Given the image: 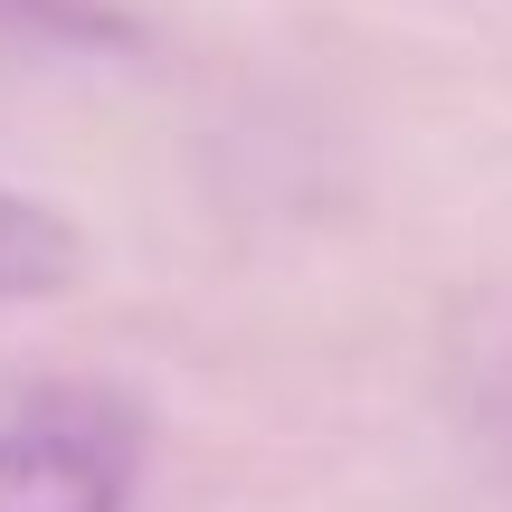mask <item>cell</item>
I'll return each mask as SVG.
<instances>
[{"mask_svg":"<svg viewBox=\"0 0 512 512\" xmlns=\"http://www.w3.org/2000/svg\"><path fill=\"white\" fill-rule=\"evenodd\" d=\"M0 512H124V446L105 418L38 408L0 427Z\"/></svg>","mask_w":512,"mask_h":512,"instance_id":"6da1fadb","label":"cell"},{"mask_svg":"<svg viewBox=\"0 0 512 512\" xmlns=\"http://www.w3.org/2000/svg\"><path fill=\"white\" fill-rule=\"evenodd\" d=\"M86 275V238L57 219L48 200H19L0 190V304H38V294H67Z\"/></svg>","mask_w":512,"mask_h":512,"instance_id":"7a4b0ae2","label":"cell"},{"mask_svg":"<svg viewBox=\"0 0 512 512\" xmlns=\"http://www.w3.org/2000/svg\"><path fill=\"white\" fill-rule=\"evenodd\" d=\"M0 48H124V19L86 0H0Z\"/></svg>","mask_w":512,"mask_h":512,"instance_id":"3957f363","label":"cell"}]
</instances>
